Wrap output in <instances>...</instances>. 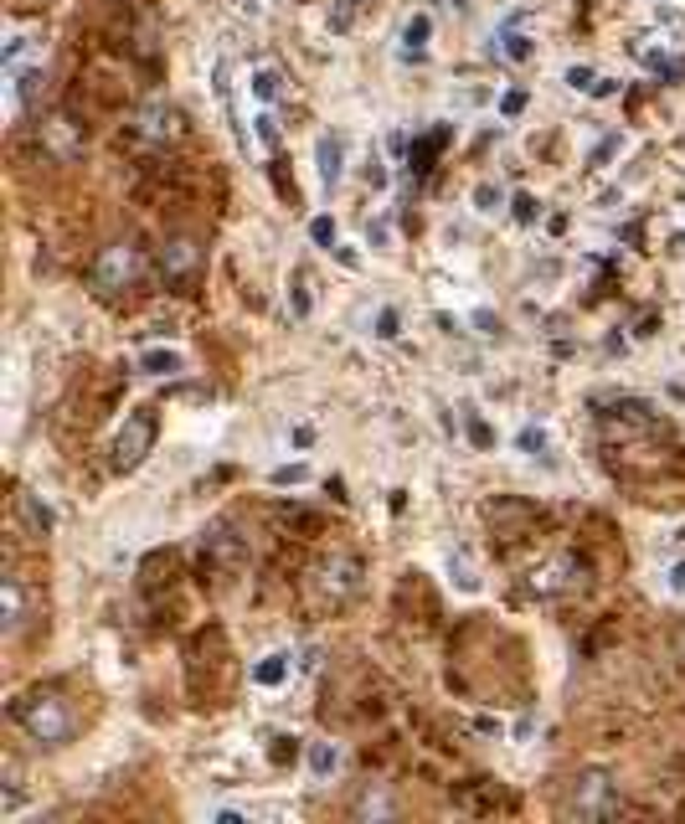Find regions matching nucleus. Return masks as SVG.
Wrapping results in <instances>:
<instances>
[{"label":"nucleus","instance_id":"29","mask_svg":"<svg viewBox=\"0 0 685 824\" xmlns=\"http://www.w3.org/2000/svg\"><path fill=\"white\" fill-rule=\"evenodd\" d=\"M253 124H258V140H263V144H279V124H273L269 113H258Z\"/></svg>","mask_w":685,"mask_h":824},{"label":"nucleus","instance_id":"31","mask_svg":"<svg viewBox=\"0 0 685 824\" xmlns=\"http://www.w3.org/2000/svg\"><path fill=\"white\" fill-rule=\"evenodd\" d=\"M253 93L258 98H273V93H279V78H273V73H258V78H253Z\"/></svg>","mask_w":685,"mask_h":824},{"label":"nucleus","instance_id":"33","mask_svg":"<svg viewBox=\"0 0 685 824\" xmlns=\"http://www.w3.org/2000/svg\"><path fill=\"white\" fill-rule=\"evenodd\" d=\"M592 83L598 78H592L588 67H572V73H567V88H592Z\"/></svg>","mask_w":685,"mask_h":824},{"label":"nucleus","instance_id":"36","mask_svg":"<svg viewBox=\"0 0 685 824\" xmlns=\"http://www.w3.org/2000/svg\"><path fill=\"white\" fill-rule=\"evenodd\" d=\"M670 587H675V593H685V562H680V567H670Z\"/></svg>","mask_w":685,"mask_h":824},{"label":"nucleus","instance_id":"6","mask_svg":"<svg viewBox=\"0 0 685 824\" xmlns=\"http://www.w3.org/2000/svg\"><path fill=\"white\" fill-rule=\"evenodd\" d=\"M567 809H572L577 819H603V814H613V809H619V783H613L603 768H592V773H577V778H572V799H567Z\"/></svg>","mask_w":685,"mask_h":824},{"label":"nucleus","instance_id":"11","mask_svg":"<svg viewBox=\"0 0 685 824\" xmlns=\"http://www.w3.org/2000/svg\"><path fill=\"white\" fill-rule=\"evenodd\" d=\"M42 144H47V155L52 160H78L83 155V129L73 124V119H47L42 124Z\"/></svg>","mask_w":685,"mask_h":824},{"label":"nucleus","instance_id":"20","mask_svg":"<svg viewBox=\"0 0 685 824\" xmlns=\"http://www.w3.org/2000/svg\"><path fill=\"white\" fill-rule=\"evenodd\" d=\"M500 52H505L510 63H526V57H531L526 32H521V26H505V32H500Z\"/></svg>","mask_w":685,"mask_h":824},{"label":"nucleus","instance_id":"17","mask_svg":"<svg viewBox=\"0 0 685 824\" xmlns=\"http://www.w3.org/2000/svg\"><path fill=\"white\" fill-rule=\"evenodd\" d=\"M428 32H433V21L417 11V16L402 26V57H423V42H428Z\"/></svg>","mask_w":685,"mask_h":824},{"label":"nucleus","instance_id":"3","mask_svg":"<svg viewBox=\"0 0 685 824\" xmlns=\"http://www.w3.org/2000/svg\"><path fill=\"white\" fill-rule=\"evenodd\" d=\"M160 438V417L155 407H140V412H129L124 423H119V433H113V448H109V464L119 469V475H129V469H140L144 454L155 448Z\"/></svg>","mask_w":685,"mask_h":824},{"label":"nucleus","instance_id":"30","mask_svg":"<svg viewBox=\"0 0 685 824\" xmlns=\"http://www.w3.org/2000/svg\"><path fill=\"white\" fill-rule=\"evenodd\" d=\"M356 814H392V804H387V799H371V793H361Z\"/></svg>","mask_w":685,"mask_h":824},{"label":"nucleus","instance_id":"22","mask_svg":"<svg viewBox=\"0 0 685 824\" xmlns=\"http://www.w3.org/2000/svg\"><path fill=\"white\" fill-rule=\"evenodd\" d=\"M294 315H299V319L309 315V273H304V269L294 273Z\"/></svg>","mask_w":685,"mask_h":824},{"label":"nucleus","instance_id":"7","mask_svg":"<svg viewBox=\"0 0 685 824\" xmlns=\"http://www.w3.org/2000/svg\"><path fill=\"white\" fill-rule=\"evenodd\" d=\"M181 134H186V119H181V109L165 103V98H150V103L134 113V140L140 144H176Z\"/></svg>","mask_w":685,"mask_h":824},{"label":"nucleus","instance_id":"5","mask_svg":"<svg viewBox=\"0 0 685 824\" xmlns=\"http://www.w3.org/2000/svg\"><path fill=\"white\" fill-rule=\"evenodd\" d=\"M582 577H588V567H582L572 552H557V556H546L542 567H531L526 593L531 598H567V593L582 587Z\"/></svg>","mask_w":685,"mask_h":824},{"label":"nucleus","instance_id":"10","mask_svg":"<svg viewBox=\"0 0 685 824\" xmlns=\"http://www.w3.org/2000/svg\"><path fill=\"white\" fill-rule=\"evenodd\" d=\"M242 541L227 531V525H211L207 531V541H201V562H207L211 572H238L242 567Z\"/></svg>","mask_w":685,"mask_h":824},{"label":"nucleus","instance_id":"23","mask_svg":"<svg viewBox=\"0 0 685 824\" xmlns=\"http://www.w3.org/2000/svg\"><path fill=\"white\" fill-rule=\"evenodd\" d=\"M309 238H315L319 248H335V222L330 217H315V222H309Z\"/></svg>","mask_w":685,"mask_h":824},{"label":"nucleus","instance_id":"2","mask_svg":"<svg viewBox=\"0 0 685 824\" xmlns=\"http://www.w3.org/2000/svg\"><path fill=\"white\" fill-rule=\"evenodd\" d=\"M361 577H367L361 556L330 552V556H319L315 572H309V598H315L319 608H346V603L361 593Z\"/></svg>","mask_w":685,"mask_h":824},{"label":"nucleus","instance_id":"8","mask_svg":"<svg viewBox=\"0 0 685 824\" xmlns=\"http://www.w3.org/2000/svg\"><path fill=\"white\" fill-rule=\"evenodd\" d=\"M160 279L171 289H191L196 279H201V242L196 238L160 242Z\"/></svg>","mask_w":685,"mask_h":824},{"label":"nucleus","instance_id":"21","mask_svg":"<svg viewBox=\"0 0 685 824\" xmlns=\"http://www.w3.org/2000/svg\"><path fill=\"white\" fill-rule=\"evenodd\" d=\"M464 428H469V444H475V448H490L494 444L490 423H484V417H475V412H469V423H464Z\"/></svg>","mask_w":685,"mask_h":824},{"label":"nucleus","instance_id":"25","mask_svg":"<svg viewBox=\"0 0 685 824\" xmlns=\"http://www.w3.org/2000/svg\"><path fill=\"white\" fill-rule=\"evenodd\" d=\"M397 330H402L397 309H382V315H377V335H382V340H397Z\"/></svg>","mask_w":685,"mask_h":824},{"label":"nucleus","instance_id":"4","mask_svg":"<svg viewBox=\"0 0 685 824\" xmlns=\"http://www.w3.org/2000/svg\"><path fill=\"white\" fill-rule=\"evenodd\" d=\"M134 279H140V248L129 238L109 242V248L93 258V289L103 299H119L124 289H134Z\"/></svg>","mask_w":685,"mask_h":824},{"label":"nucleus","instance_id":"14","mask_svg":"<svg viewBox=\"0 0 685 824\" xmlns=\"http://www.w3.org/2000/svg\"><path fill=\"white\" fill-rule=\"evenodd\" d=\"M367 5H371V0H330V5H325V26H330L335 36H346L356 21H361Z\"/></svg>","mask_w":685,"mask_h":824},{"label":"nucleus","instance_id":"32","mask_svg":"<svg viewBox=\"0 0 685 824\" xmlns=\"http://www.w3.org/2000/svg\"><path fill=\"white\" fill-rule=\"evenodd\" d=\"M475 201H479V211H494V206H500V191L479 186V191H475Z\"/></svg>","mask_w":685,"mask_h":824},{"label":"nucleus","instance_id":"9","mask_svg":"<svg viewBox=\"0 0 685 824\" xmlns=\"http://www.w3.org/2000/svg\"><path fill=\"white\" fill-rule=\"evenodd\" d=\"M0 634L5 639H21V629L32 623V603H26V583H21V572H5L0 577Z\"/></svg>","mask_w":685,"mask_h":824},{"label":"nucleus","instance_id":"34","mask_svg":"<svg viewBox=\"0 0 685 824\" xmlns=\"http://www.w3.org/2000/svg\"><path fill=\"white\" fill-rule=\"evenodd\" d=\"M367 181H371V186H387V171H382V160H377V155H371V165H367Z\"/></svg>","mask_w":685,"mask_h":824},{"label":"nucleus","instance_id":"26","mask_svg":"<svg viewBox=\"0 0 685 824\" xmlns=\"http://www.w3.org/2000/svg\"><path fill=\"white\" fill-rule=\"evenodd\" d=\"M304 464H284V469H273V485H304Z\"/></svg>","mask_w":685,"mask_h":824},{"label":"nucleus","instance_id":"16","mask_svg":"<svg viewBox=\"0 0 685 824\" xmlns=\"http://www.w3.org/2000/svg\"><path fill=\"white\" fill-rule=\"evenodd\" d=\"M253 681H258V685H284V681H289V654H284V650L263 654V660L253 665Z\"/></svg>","mask_w":685,"mask_h":824},{"label":"nucleus","instance_id":"19","mask_svg":"<svg viewBox=\"0 0 685 824\" xmlns=\"http://www.w3.org/2000/svg\"><path fill=\"white\" fill-rule=\"evenodd\" d=\"M140 371H150V377H176V371H181V356H176V350H144Z\"/></svg>","mask_w":685,"mask_h":824},{"label":"nucleus","instance_id":"18","mask_svg":"<svg viewBox=\"0 0 685 824\" xmlns=\"http://www.w3.org/2000/svg\"><path fill=\"white\" fill-rule=\"evenodd\" d=\"M335 768H340V747H335V742H315V747H309V773H315V778H330Z\"/></svg>","mask_w":685,"mask_h":824},{"label":"nucleus","instance_id":"12","mask_svg":"<svg viewBox=\"0 0 685 824\" xmlns=\"http://www.w3.org/2000/svg\"><path fill=\"white\" fill-rule=\"evenodd\" d=\"M448 144V129L438 124V129H428L423 140H413V155H407V171L413 175H428L433 171V160H438V150Z\"/></svg>","mask_w":685,"mask_h":824},{"label":"nucleus","instance_id":"28","mask_svg":"<svg viewBox=\"0 0 685 824\" xmlns=\"http://www.w3.org/2000/svg\"><path fill=\"white\" fill-rule=\"evenodd\" d=\"M515 444H521V454H536V448H546V433L542 428H521V438H515Z\"/></svg>","mask_w":685,"mask_h":824},{"label":"nucleus","instance_id":"35","mask_svg":"<svg viewBox=\"0 0 685 824\" xmlns=\"http://www.w3.org/2000/svg\"><path fill=\"white\" fill-rule=\"evenodd\" d=\"M613 150H619V140H603V144H598V150H592V165H603V160L613 155Z\"/></svg>","mask_w":685,"mask_h":824},{"label":"nucleus","instance_id":"1","mask_svg":"<svg viewBox=\"0 0 685 824\" xmlns=\"http://www.w3.org/2000/svg\"><path fill=\"white\" fill-rule=\"evenodd\" d=\"M11 716L16 727L32 737V742H47V747H63L73 731H78V716H73V701L63 691H32V696L11 701Z\"/></svg>","mask_w":685,"mask_h":824},{"label":"nucleus","instance_id":"15","mask_svg":"<svg viewBox=\"0 0 685 824\" xmlns=\"http://www.w3.org/2000/svg\"><path fill=\"white\" fill-rule=\"evenodd\" d=\"M340 155H346L340 134H325V140H319V181H325V191L340 186Z\"/></svg>","mask_w":685,"mask_h":824},{"label":"nucleus","instance_id":"13","mask_svg":"<svg viewBox=\"0 0 685 824\" xmlns=\"http://www.w3.org/2000/svg\"><path fill=\"white\" fill-rule=\"evenodd\" d=\"M16 510H21V521L32 525V536H52V525L57 521H52V510L42 505L32 490H16Z\"/></svg>","mask_w":685,"mask_h":824},{"label":"nucleus","instance_id":"27","mask_svg":"<svg viewBox=\"0 0 685 824\" xmlns=\"http://www.w3.org/2000/svg\"><path fill=\"white\" fill-rule=\"evenodd\" d=\"M536 217H542L536 196H515V222H536Z\"/></svg>","mask_w":685,"mask_h":824},{"label":"nucleus","instance_id":"24","mask_svg":"<svg viewBox=\"0 0 685 824\" xmlns=\"http://www.w3.org/2000/svg\"><path fill=\"white\" fill-rule=\"evenodd\" d=\"M521 109H526V88H510V93L500 98V113H505V119H521Z\"/></svg>","mask_w":685,"mask_h":824},{"label":"nucleus","instance_id":"37","mask_svg":"<svg viewBox=\"0 0 685 824\" xmlns=\"http://www.w3.org/2000/svg\"><path fill=\"white\" fill-rule=\"evenodd\" d=\"M21 5H47V0H21Z\"/></svg>","mask_w":685,"mask_h":824}]
</instances>
